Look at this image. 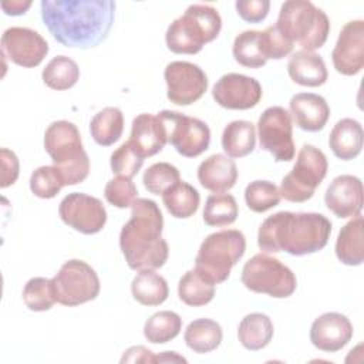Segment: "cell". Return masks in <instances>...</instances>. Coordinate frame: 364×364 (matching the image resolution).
<instances>
[{
  "label": "cell",
  "instance_id": "1",
  "mask_svg": "<svg viewBox=\"0 0 364 364\" xmlns=\"http://www.w3.org/2000/svg\"><path fill=\"white\" fill-rule=\"evenodd\" d=\"M112 0H43L41 18L64 47L92 48L109 34L115 18Z\"/></svg>",
  "mask_w": 364,
  "mask_h": 364
},
{
  "label": "cell",
  "instance_id": "2",
  "mask_svg": "<svg viewBox=\"0 0 364 364\" xmlns=\"http://www.w3.org/2000/svg\"><path fill=\"white\" fill-rule=\"evenodd\" d=\"M331 235V222L316 212L282 210L267 216L257 232V246L264 253L286 252L306 256L321 250Z\"/></svg>",
  "mask_w": 364,
  "mask_h": 364
},
{
  "label": "cell",
  "instance_id": "3",
  "mask_svg": "<svg viewBox=\"0 0 364 364\" xmlns=\"http://www.w3.org/2000/svg\"><path fill=\"white\" fill-rule=\"evenodd\" d=\"M164 216L152 199L138 198L131 206V218L119 233V247L132 270L159 269L169 256L162 239Z\"/></svg>",
  "mask_w": 364,
  "mask_h": 364
},
{
  "label": "cell",
  "instance_id": "4",
  "mask_svg": "<svg viewBox=\"0 0 364 364\" xmlns=\"http://www.w3.org/2000/svg\"><path fill=\"white\" fill-rule=\"evenodd\" d=\"M222 30V17L210 4H191L166 30V47L175 54H196Z\"/></svg>",
  "mask_w": 364,
  "mask_h": 364
},
{
  "label": "cell",
  "instance_id": "5",
  "mask_svg": "<svg viewBox=\"0 0 364 364\" xmlns=\"http://www.w3.org/2000/svg\"><path fill=\"white\" fill-rule=\"evenodd\" d=\"M44 149L58 169L64 185L85 181L90 173V158L75 124L65 119L51 122L44 132Z\"/></svg>",
  "mask_w": 364,
  "mask_h": 364
},
{
  "label": "cell",
  "instance_id": "6",
  "mask_svg": "<svg viewBox=\"0 0 364 364\" xmlns=\"http://www.w3.org/2000/svg\"><path fill=\"white\" fill-rule=\"evenodd\" d=\"M277 30L304 51H314L324 46L330 34L327 14L309 0H289L280 7Z\"/></svg>",
  "mask_w": 364,
  "mask_h": 364
},
{
  "label": "cell",
  "instance_id": "7",
  "mask_svg": "<svg viewBox=\"0 0 364 364\" xmlns=\"http://www.w3.org/2000/svg\"><path fill=\"white\" fill-rule=\"evenodd\" d=\"M246 250L245 235L237 229H223L208 235L195 257V270L213 284L228 280L232 267Z\"/></svg>",
  "mask_w": 364,
  "mask_h": 364
},
{
  "label": "cell",
  "instance_id": "8",
  "mask_svg": "<svg viewBox=\"0 0 364 364\" xmlns=\"http://www.w3.org/2000/svg\"><path fill=\"white\" fill-rule=\"evenodd\" d=\"M240 280L247 290L273 299L290 297L297 287V279L291 269L264 252L255 255L245 263Z\"/></svg>",
  "mask_w": 364,
  "mask_h": 364
},
{
  "label": "cell",
  "instance_id": "9",
  "mask_svg": "<svg viewBox=\"0 0 364 364\" xmlns=\"http://www.w3.org/2000/svg\"><path fill=\"white\" fill-rule=\"evenodd\" d=\"M327 169L328 162L324 152L310 144H304L297 154L293 169L282 179L280 196L294 203L309 200L326 178Z\"/></svg>",
  "mask_w": 364,
  "mask_h": 364
},
{
  "label": "cell",
  "instance_id": "10",
  "mask_svg": "<svg viewBox=\"0 0 364 364\" xmlns=\"http://www.w3.org/2000/svg\"><path fill=\"white\" fill-rule=\"evenodd\" d=\"M57 303L68 307L95 300L101 283L97 272L84 260H67L51 279Z\"/></svg>",
  "mask_w": 364,
  "mask_h": 364
},
{
  "label": "cell",
  "instance_id": "11",
  "mask_svg": "<svg viewBox=\"0 0 364 364\" xmlns=\"http://www.w3.org/2000/svg\"><path fill=\"white\" fill-rule=\"evenodd\" d=\"M156 115L165 125L168 142L179 155L196 158L209 148L210 129L202 119L171 109H164Z\"/></svg>",
  "mask_w": 364,
  "mask_h": 364
},
{
  "label": "cell",
  "instance_id": "12",
  "mask_svg": "<svg viewBox=\"0 0 364 364\" xmlns=\"http://www.w3.org/2000/svg\"><path fill=\"white\" fill-rule=\"evenodd\" d=\"M260 148L267 151L276 162H290L296 148L290 114L279 105L266 108L257 121Z\"/></svg>",
  "mask_w": 364,
  "mask_h": 364
},
{
  "label": "cell",
  "instance_id": "13",
  "mask_svg": "<svg viewBox=\"0 0 364 364\" xmlns=\"http://www.w3.org/2000/svg\"><path fill=\"white\" fill-rule=\"evenodd\" d=\"M166 97L171 102L186 107L196 102L208 90V75L189 61H172L164 70Z\"/></svg>",
  "mask_w": 364,
  "mask_h": 364
},
{
  "label": "cell",
  "instance_id": "14",
  "mask_svg": "<svg viewBox=\"0 0 364 364\" xmlns=\"http://www.w3.org/2000/svg\"><path fill=\"white\" fill-rule=\"evenodd\" d=\"M61 220L82 235H95L107 223V210L102 202L84 192H73L63 198L58 206Z\"/></svg>",
  "mask_w": 364,
  "mask_h": 364
},
{
  "label": "cell",
  "instance_id": "15",
  "mask_svg": "<svg viewBox=\"0 0 364 364\" xmlns=\"http://www.w3.org/2000/svg\"><path fill=\"white\" fill-rule=\"evenodd\" d=\"M46 38L28 27H9L1 36V51L14 64L33 68L41 64L48 54Z\"/></svg>",
  "mask_w": 364,
  "mask_h": 364
},
{
  "label": "cell",
  "instance_id": "16",
  "mask_svg": "<svg viewBox=\"0 0 364 364\" xmlns=\"http://www.w3.org/2000/svg\"><path fill=\"white\" fill-rule=\"evenodd\" d=\"M262 94V85L256 78L239 73L222 75L212 88L213 100L226 109H250L259 104Z\"/></svg>",
  "mask_w": 364,
  "mask_h": 364
},
{
  "label": "cell",
  "instance_id": "17",
  "mask_svg": "<svg viewBox=\"0 0 364 364\" xmlns=\"http://www.w3.org/2000/svg\"><path fill=\"white\" fill-rule=\"evenodd\" d=\"M336 71L341 75H355L364 67V21L346 23L331 51Z\"/></svg>",
  "mask_w": 364,
  "mask_h": 364
},
{
  "label": "cell",
  "instance_id": "18",
  "mask_svg": "<svg viewBox=\"0 0 364 364\" xmlns=\"http://www.w3.org/2000/svg\"><path fill=\"white\" fill-rule=\"evenodd\" d=\"M363 202V182L354 175L336 176L324 193V203L327 209L341 219L360 215Z\"/></svg>",
  "mask_w": 364,
  "mask_h": 364
},
{
  "label": "cell",
  "instance_id": "19",
  "mask_svg": "<svg viewBox=\"0 0 364 364\" xmlns=\"http://www.w3.org/2000/svg\"><path fill=\"white\" fill-rule=\"evenodd\" d=\"M353 338V324L347 316L328 311L318 316L310 327L311 344L326 353H336L344 348Z\"/></svg>",
  "mask_w": 364,
  "mask_h": 364
},
{
  "label": "cell",
  "instance_id": "20",
  "mask_svg": "<svg viewBox=\"0 0 364 364\" xmlns=\"http://www.w3.org/2000/svg\"><path fill=\"white\" fill-rule=\"evenodd\" d=\"M290 114L296 125L307 132L324 128L330 118V107L324 97L314 92H299L290 98Z\"/></svg>",
  "mask_w": 364,
  "mask_h": 364
},
{
  "label": "cell",
  "instance_id": "21",
  "mask_svg": "<svg viewBox=\"0 0 364 364\" xmlns=\"http://www.w3.org/2000/svg\"><path fill=\"white\" fill-rule=\"evenodd\" d=\"M131 145L144 156H154L168 142L166 129L158 115L139 114L134 118L129 139Z\"/></svg>",
  "mask_w": 364,
  "mask_h": 364
},
{
  "label": "cell",
  "instance_id": "22",
  "mask_svg": "<svg viewBox=\"0 0 364 364\" xmlns=\"http://www.w3.org/2000/svg\"><path fill=\"white\" fill-rule=\"evenodd\" d=\"M198 181L205 189L213 193L226 192L237 181V166L228 155L213 154L199 164Z\"/></svg>",
  "mask_w": 364,
  "mask_h": 364
},
{
  "label": "cell",
  "instance_id": "23",
  "mask_svg": "<svg viewBox=\"0 0 364 364\" xmlns=\"http://www.w3.org/2000/svg\"><path fill=\"white\" fill-rule=\"evenodd\" d=\"M364 131L361 124L353 118H343L330 131L328 145L334 156L341 161L357 158L363 149Z\"/></svg>",
  "mask_w": 364,
  "mask_h": 364
},
{
  "label": "cell",
  "instance_id": "24",
  "mask_svg": "<svg viewBox=\"0 0 364 364\" xmlns=\"http://www.w3.org/2000/svg\"><path fill=\"white\" fill-rule=\"evenodd\" d=\"M287 73L290 78L303 87H320L327 78L328 73L321 55L314 51H296L287 63Z\"/></svg>",
  "mask_w": 364,
  "mask_h": 364
},
{
  "label": "cell",
  "instance_id": "25",
  "mask_svg": "<svg viewBox=\"0 0 364 364\" xmlns=\"http://www.w3.org/2000/svg\"><path fill=\"white\" fill-rule=\"evenodd\" d=\"M336 256L346 266H360L364 262V220L361 213L340 229L336 240Z\"/></svg>",
  "mask_w": 364,
  "mask_h": 364
},
{
  "label": "cell",
  "instance_id": "26",
  "mask_svg": "<svg viewBox=\"0 0 364 364\" xmlns=\"http://www.w3.org/2000/svg\"><path fill=\"white\" fill-rule=\"evenodd\" d=\"M273 334V323L264 313L246 314L237 327V338L240 344L250 351L264 348L272 341Z\"/></svg>",
  "mask_w": 364,
  "mask_h": 364
},
{
  "label": "cell",
  "instance_id": "27",
  "mask_svg": "<svg viewBox=\"0 0 364 364\" xmlns=\"http://www.w3.org/2000/svg\"><path fill=\"white\" fill-rule=\"evenodd\" d=\"M132 297L142 306H159L169 296L166 280L154 269H142L131 283Z\"/></svg>",
  "mask_w": 364,
  "mask_h": 364
},
{
  "label": "cell",
  "instance_id": "28",
  "mask_svg": "<svg viewBox=\"0 0 364 364\" xmlns=\"http://www.w3.org/2000/svg\"><path fill=\"white\" fill-rule=\"evenodd\" d=\"M223 338L222 327L212 318H196L191 321L183 333L185 344L198 354L216 350Z\"/></svg>",
  "mask_w": 364,
  "mask_h": 364
},
{
  "label": "cell",
  "instance_id": "29",
  "mask_svg": "<svg viewBox=\"0 0 364 364\" xmlns=\"http://www.w3.org/2000/svg\"><path fill=\"white\" fill-rule=\"evenodd\" d=\"M256 131L250 121L236 119L229 122L222 132V148L229 158H243L253 152Z\"/></svg>",
  "mask_w": 364,
  "mask_h": 364
},
{
  "label": "cell",
  "instance_id": "30",
  "mask_svg": "<svg viewBox=\"0 0 364 364\" xmlns=\"http://www.w3.org/2000/svg\"><path fill=\"white\" fill-rule=\"evenodd\" d=\"M124 131V115L117 107H105L98 111L91 122L90 132L100 146H109L117 142Z\"/></svg>",
  "mask_w": 364,
  "mask_h": 364
},
{
  "label": "cell",
  "instance_id": "31",
  "mask_svg": "<svg viewBox=\"0 0 364 364\" xmlns=\"http://www.w3.org/2000/svg\"><path fill=\"white\" fill-rule=\"evenodd\" d=\"M162 202L171 216L176 219H188L196 213L200 196L196 188L191 183L179 181L162 193Z\"/></svg>",
  "mask_w": 364,
  "mask_h": 364
},
{
  "label": "cell",
  "instance_id": "32",
  "mask_svg": "<svg viewBox=\"0 0 364 364\" xmlns=\"http://www.w3.org/2000/svg\"><path fill=\"white\" fill-rule=\"evenodd\" d=\"M43 82L55 91H65L73 88L80 78L78 64L67 57L57 55L51 58L41 73Z\"/></svg>",
  "mask_w": 364,
  "mask_h": 364
},
{
  "label": "cell",
  "instance_id": "33",
  "mask_svg": "<svg viewBox=\"0 0 364 364\" xmlns=\"http://www.w3.org/2000/svg\"><path fill=\"white\" fill-rule=\"evenodd\" d=\"M181 301L191 307H200L210 303L215 297V284L200 276L195 269L188 270L178 283Z\"/></svg>",
  "mask_w": 364,
  "mask_h": 364
},
{
  "label": "cell",
  "instance_id": "34",
  "mask_svg": "<svg viewBox=\"0 0 364 364\" xmlns=\"http://www.w3.org/2000/svg\"><path fill=\"white\" fill-rule=\"evenodd\" d=\"M181 330L182 318L171 310L154 313L144 324V336L152 344H165L173 340Z\"/></svg>",
  "mask_w": 364,
  "mask_h": 364
},
{
  "label": "cell",
  "instance_id": "35",
  "mask_svg": "<svg viewBox=\"0 0 364 364\" xmlns=\"http://www.w3.org/2000/svg\"><path fill=\"white\" fill-rule=\"evenodd\" d=\"M239 215L236 199L230 193H212L206 198L203 208V222L208 226H229Z\"/></svg>",
  "mask_w": 364,
  "mask_h": 364
},
{
  "label": "cell",
  "instance_id": "36",
  "mask_svg": "<svg viewBox=\"0 0 364 364\" xmlns=\"http://www.w3.org/2000/svg\"><path fill=\"white\" fill-rule=\"evenodd\" d=\"M232 54L236 63L247 68H260L267 60L264 58L260 47V31L246 30L235 37Z\"/></svg>",
  "mask_w": 364,
  "mask_h": 364
},
{
  "label": "cell",
  "instance_id": "37",
  "mask_svg": "<svg viewBox=\"0 0 364 364\" xmlns=\"http://www.w3.org/2000/svg\"><path fill=\"white\" fill-rule=\"evenodd\" d=\"M280 199L279 188L270 181H253L245 189V202L256 213H263L277 206Z\"/></svg>",
  "mask_w": 364,
  "mask_h": 364
},
{
  "label": "cell",
  "instance_id": "38",
  "mask_svg": "<svg viewBox=\"0 0 364 364\" xmlns=\"http://www.w3.org/2000/svg\"><path fill=\"white\" fill-rule=\"evenodd\" d=\"M23 301L31 311H47L50 310L55 300L54 287L51 279L33 277L23 289Z\"/></svg>",
  "mask_w": 364,
  "mask_h": 364
},
{
  "label": "cell",
  "instance_id": "39",
  "mask_svg": "<svg viewBox=\"0 0 364 364\" xmlns=\"http://www.w3.org/2000/svg\"><path fill=\"white\" fill-rule=\"evenodd\" d=\"M181 181V175L176 166L168 162L152 164L142 176L145 189L154 195H162L171 186Z\"/></svg>",
  "mask_w": 364,
  "mask_h": 364
},
{
  "label": "cell",
  "instance_id": "40",
  "mask_svg": "<svg viewBox=\"0 0 364 364\" xmlns=\"http://www.w3.org/2000/svg\"><path fill=\"white\" fill-rule=\"evenodd\" d=\"M63 186L64 181L54 165L38 166L30 176V191L41 199L54 198Z\"/></svg>",
  "mask_w": 364,
  "mask_h": 364
},
{
  "label": "cell",
  "instance_id": "41",
  "mask_svg": "<svg viewBox=\"0 0 364 364\" xmlns=\"http://www.w3.org/2000/svg\"><path fill=\"white\" fill-rule=\"evenodd\" d=\"M144 159L145 158L131 145V142L127 141L111 154V171L117 176H125L132 179L139 172Z\"/></svg>",
  "mask_w": 364,
  "mask_h": 364
},
{
  "label": "cell",
  "instance_id": "42",
  "mask_svg": "<svg viewBox=\"0 0 364 364\" xmlns=\"http://www.w3.org/2000/svg\"><path fill=\"white\" fill-rule=\"evenodd\" d=\"M104 196L112 206L125 209L131 208L132 203L138 199V189L129 178L115 176L107 182Z\"/></svg>",
  "mask_w": 364,
  "mask_h": 364
},
{
  "label": "cell",
  "instance_id": "43",
  "mask_svg": "<svg viewBox=\"0 0 364 364\" xmlns=\"http://www.w3.org/2000/svg\"><path fill=\"white\" fill-rule=\"evenodd\" d=\"M260 47L266 60H282L293 50V43L287 40L276 26H269L260 31Z\"/></svg>",
  "mask_w": 364,
  "mask_h": 364
},
{
  "label": "cell",
  "instance_id": "44",
  "mask_svg": "<svg viewBox=\"0 0 364 364\" xmlns=\"http://www.w3.org/2000/svg\"><path fill=\"white\" fill-rule=\"evenodd\" d=\"M239 17L247 23H260L263 21L270 9L269 0H237L235 3Z\"/></svg>",
  "mask_w": 364,
  "mask_h": 364
},
{
  "label": "cell",
  "instance_id": "45",
  "mask_svg": "<svg viewBox=\"0 0 364 364\" xmlns=\"http://www.w3.org/2000/svg\"><path fill=\"white\" fill-rule=\"evenodd\" d=\"M0 156H1V182H0V186L7 188V186L13 185L17 181L18 171H20V164H18L17 155L13 151L7 149V148H1Z\"/></svg>",
  "mask_w": 364,
  "mask_h": 364
},
{
  "label": "cell",
  "instance_id": "46",
  "mask_svg": "<svg viewBox=\"0 0 364 364\" xmlns=\"http://www.w3.org/2000/svg\"><path fill=\"white\" fill-rule=\"evenodd\" d=\"M121 363H156L154 353L144 346H134L124 351Z\"/></svg>",
  "mask_w": 364,
  "mask_h": 364
},
{
  "label": "cell",
  "instance_id": "47",
  "mask_svg": "<svg viewBox=\"0 0 364 364\" xmlns=\"http://www.w3.org/2000/svg\"><path fill=\"white\" fill-rule=\"evenodd\" d=\"M31 7V1H23V0H11V1H3L1 10L7 16H21Z\"/></svg>",
  "mask_w": 364,
  "mask_h": 364
},
{
  "label": "cell",
  "instance_id": "48",
  "mask_svg": "<svg viewBox=\"0 0 364 364\" xmlns=\"http://www.w3.org/2000/svg\"><path fill=\"white\" fill-rule=\"evenodd\" d=\"M155 361L158 363H175V361H179V363H186V358H183L182 355L176 354L175 351H164L162 354L159 355H155Z\"/></svg>",
  "mask_w": 364,
  "mask_h": 364
}]
</instances>
